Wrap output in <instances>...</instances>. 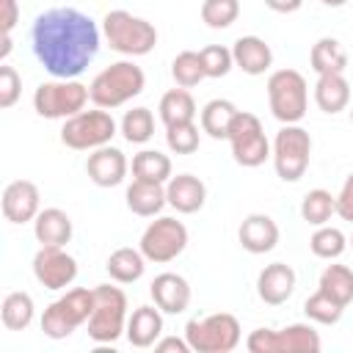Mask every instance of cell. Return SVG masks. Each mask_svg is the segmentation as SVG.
<instances>
[{
    "instance_id": "obj_1",
    "label": "cell",
    "mask_w": 353,
    "mask_h": 353,
    "mask_svg": "<svg viewBox=\"0 0 353 353\" xmlns=\"http://www.w3.org/2000/svg\"><path fill=\"white\" fill-rule=\"evenodd\" d=\"M99 28L80 8L58 6L36 17L30 28V47L47 74L74 80L88 69L99 52Z\"/></svg>"
},
{
    "instance_id": "obj_2",
    "label": "cell",
    "mask_w": 353,
    "mask_h": 353,
    "mask_svg": "<svg viewBox=\"0 0 353 353\" xmlns=\"http://www.w3.org/2000/svg\"><path fill=\"white\" fill-rule=\"evenodd\" d=\"M146 85V74L138 63L132 61H116L110 66H105L88 85V94H91V102L94 108H105V110H113V108H121L127 105L130 99H135Z\"/></svg>"
},
{
    "instance_id": "obj_3",
    "label": "cell",
    "mask_w": 353,
    "mask_h": 353,
    "mask_svg": "<svg viewBox=\"0 0 353 353\" xmlns=\"http://www.w3.org/2000/svg\"><path fill=\"white\" fill-rule=\"evenodd\" d=\"M102 36L110 44V50L127 55V58H138V55H149L157 44V28L143 19L135 17L124 8H113L105 14L102 19Z\"/></svg>"
},
{
    "instance_id": "obj_4",
    "label": "cell",
    "mask_w": 353,
    "mask_h": 353,
    "mask_svg": "<svg viewBox=\"0 0 353 353\" xmlns=\"http://www.w3.org/2000/svg\"><path fill=\"white\" fill-rule=\"evenodd\" d=\"M127 295L119 287H94V312L88 317V339L97 345H110L127 331Z\"/></svg>"
},
{
    "instance_id": "obj_5",
    "label": "cell",
    "mask_w": 353,
    "mask_h": 353,
    "mask_svg": "<svg viewBox=\"0 0 353 353\" xmlns=\"http://www.w3.org/2000/svg\"><path fill=\"white\" fill-rule=\"evenodd\" d=\"M240 323L229 312L193 317L185 325V339L193 353H232L240 345Z\"/></svg>"
},
{
    "instance_id": "obj_6",
    "label": "cell",
    "mask_w": 353,
    "mask_h": 353,
    "mask_svg": "<svg viewBox=\"0 0 353 353\" xmlns=\"http://www.w3.org/2000/svg\"><path fill=\"white\" fill-rule=\"evenodd\" d=\"M94 312V290L74 287L66 290L58 301H52L41 314V331L50 339H66L74 328L85 325Z\"/></svg>"
},
{
    "instance_id": "obj_7",
    "label": "cell",
    "mask_w": 353,
    "mask_h": 353,
    "mask_svg": "<svg viewBox=\"0 0 353 353\" xmlns=\"http://www.w3.org/2000/svg\"><path fill=\"white\" fill-rule=\"evenodd\" d=\"M268 105L281 124H298L309 108V85L298 69H276L268 77Z\"/></svg>"
},
{
    "instance_id": "obj_8",
    "label": "cell",
    "mask_w": 353,
    "mask_h": 353,
    "mask_svg": "<svg viewBox=\"0 0 353 353\" xmlns=\"http://www.w3.org/2000/svg\"><path fill=\"white\" fill-rule=\"evenodd\" d=\"M88 99H91L88 85H83L77 77L74 80L52 77V80L36 85V91H33V110L41 119H69V116L85 110Z\"/></svg>"
},
{
    "instance_id": "obj_9",
    "label": "cell",
    "mask_w": 353,
    "mask_h": 353,
    "mask_svg": "<svg viewBox=\"0 0 353 353\" xmlns=\"http://www.w3.org/2000/svg\"><path fill=\"white\" fill-rule=\"evenodd\" d=\"M113 135H116V121L105 108L80 110L63 119V127H61V143L77 152H94L99 146H108Z\"/></svg>"
},
{
    "instance_id": "obj_10",
    "label": "cell",
    "mask_w": 353,
    "mask_h": 353,
    "mask_svg": "<svg viewBox=\"0 0 353 353\" xmlns=\"http://www.w3.org/2000/svg\"><path fill=\"white\" fill-rule=\"evenodd\" d=\"M273 168L281 182H298L312 160V135L301 124H281L273 138Z\"/></svg>"
},
{
    "instance_id": "obj_11",
    "label": "cell",
    "mask_w": 353,
    "mask_h": 353,
    "mask_svg": "<svg viewBox=\"0 0 353 353\" xmlns=\"http://www.w3.org/2000/svg\"><path fill=\"white\" fill-rule=\"evenodd\" d=\"M245 347L251 353H317L323 347V339L312 323H292L281 331L273 328L251 331Z\"/></svg>"
},
{
    "instance_id": "obj_12",
    "label": "cell",
    "mask_w": 353,
    "mask_h": 353,
    "mask_svg": "<svg viewBox=\"0 0 353 353\" xmlns=\"http://www.w3.org/2000/svg\"><path fill=\"white\" fill-rule=\"evenodd\" d=\"M226 141L232 143L234 163L243 165V168H256V165H262L273 154V146H270V141L265 135L262 121L254 113H248V110H240L234 116Z\"/></svg>"
},
{
    "instance_id": "obj_13",
    "label": "cell",
    "mask_w": 353,
    "mask_h": 353,
    "mask_svg": "<svg viewBox=\"0 0 353 353\" xmlns=\"http://www.w3.org/2000/svg\"><path fill=\"white\" fill-rule=\"evenodd\" d=\"M138 248L143 251V256L149 262H157V265H165L171 259H176L185 248H188V226L171 215H163L157 221H152L143 234H141V243Z\"/></svg>"
},
{
    "instance_id": "obj_14",
    "label": "cell",
    "mask_w": 353,
    "mask_h": 353,
    "mask_svg": "<svg viewBox=\"0 0 353 353\" xmlns=\"http://www.w3.org/2000/svg\"><path fill=\"white\" fill-rule=\"evenodd\" d=\"M33 276L44 290H66L77 279V259L63 245H41L33 256Z\"/></svg>"
},
{
    "instance_id": "obj_15",
    "label": "cell",
    "mask_w": 353,
    "mask_h": 353,
    "mask_svg": "<svg viewBox=\"0 0 353 353\" xmlns=\"http://www.w3.org/2000/svg\"><path fill=\"white\" fill-rule=\"evenodd\" d=\"M0 207L8 223H28L41 212V193L30 179H14L3 188Z\"/></svg>"
},
{
    "instance_id": "obj_16",
    "label": "cell",
    "mask_w": 353,
    "mask_h": 353,
    "mask_svg": "<svg viewBox=\"0 0 353 353\" xmlns=\"http://www.w3.org/2000/svg\"><path fill=\"white\" fill-rule=\"evenodd\" d=\"M127 171H130V163H127L124 152L110 146V143L94 149L88 154V160H85V174H88V179L97 188H116V185H121Z\"/></svg>"
},
{
    "instance_id": "obj_17",
    "label": "cell",
    "mask_w": 353,
    "mask_h": 353,
    "mask_svg": "<svg viewBox=\"0 0 353 353\" xmlns=\"http://www.w3.org/2000/svg\"><path fill=\"white\" fill-rule=\"evenodd\" d=\"M295 292V270L287 262H270L256 276V295L268 306H281Z\"/></svg>"
},
{
    "instance_id": "obj_18",
    "label": "cell",
    "mask_w": 353,
    "mask_h": 353,
    "mask_svg": "<svg viewBox=\"0 0 353 353\" xmlns=\"http://www.w3.org/2000/svg\"><path fill=\"white\" fill-rule=\"evenodd\" d=\"M152 301L163 314H182L190 306V284L179 273H160L149 284Z\"/></svg>"
},
{
    "instance_id": "obj_19",
    "label": "cell",
    "mask_w": 353,
    "mask_h": 353,
    "mask_svg": "<svg viewBox=\"0 0 353 353\" xmlns=\"http://www.w3.org/2000/svg\"><path fill=\"white\" fill-rule=\"evenodd\" d=\"M237 240L248 254H268L279 243V223L265 212H251L243 218Z\"/></svg>"
},
{
    "instance_id": "obj_20",
    "label": "cell",
    "mask_w": 353,
    "mask_h": 353,
    "mask_svg": "<svg viewBox=\"0 0 353 353\" xmlns=\"http://www.w3.org/2000/svg\"><path fill=\"white\" fill-rule=\"evenodd\" d=\"M165 199L176 212L193 215L207 201V185L193 174H176L165 182Z\"/></svg>"
},
{
    "instance_id": "obj_21",
    "label": "cell",
    "mask_w": 353,
    "mask_h": 353,
    "mask_svg": "<svg viewBox=\"0 0 353 353\" xmlns=\"http://www.w3.org/2000/svg\"><path fill=\"white\" fill-rule=\"evenodd\" d=\"M232 58H234V66L251 77L256 74H265L270 66H273V50L265 39L259 36H240L234 44H232Z\"/></svg>"
},
{
    "instance_id": "obj_22",
    "label": "cell",
    "mask_w": 353,
    "mask_h": 353,
    "mask_svg": "<svg viewBox=\"0 0 353 353\" xmlns=\"http://www.w3.org/2000/svg\"><path fill=\"white\" fill-rule=\"evenodd\" d=\"M127 342L132 347H152L163 336V312L157 306H138L127 317Z\"/></svg>"
},
{
    "instance_id": "obj_23",
    "label": "cell",
    "mask_w": 353,
    "mask_h": 353,
    "mask_svg": "<svg viewBox=\"0 0 353 353\" xmlns=\"http://www.w3.org/2000/svg\"><path fill=\"white\" fill-rule=\"evenodd\" d=\"M314 102L323 113L334 116L350 105V83L345 80V72H328L317 74L314 83Z\"/></svg>"
},
{
    "instance_id": "obj_24",
    "label": "cell",
    "mask_w": 353,
    "mask_h": 353,
    "mask_svg": "<svg viewBox=\"0 0 353 353\" xmlns=\"http://www.w3.org/2000/svg\"><path fill=\"white\" fill-rule=\"evenodd\" d=\"M124 201H127V210L141 215V218H154L165 204V185H157V182H143V179H132L127 185V193H124Z\"/></svg>"
},
{
    "instance_id": "obj_25",
    "label": "cell",
    "mask_w": 353,
    "mask_h": 353,
    "mask_svg": "<svg viewBox=\"0 0 353 353\" xmlns=\"http://www.w3.org/2000/svg\"><path fill=\"white\" fill-rule=\"evenodd\" d=\"M72 218L61 207H44L33 221V234L41 245H66L72 240Z\"/></svg>"
},
{
    "instance_id": "obj_26",
    "label": "cell",
    "mask_w": 353,
    "mask_h": 353,
    "mask_svg": "<svg viewBox=\"0 0 353 353\" xmlns=\"http://www.w3.org/2000/svg\"><path fill=\"white\" fill-rule=\"evenodd\" d=\"M146 262H149V259L143 256L141 248L124 245V248H116V251L108 256L105 268H108V276H110L113 281H119V284H132V281H138V279L143 276Z\"/></svg>"
},
{
    "instance_id": "obj_27",
    "label": "cell",
    "mask_w": 353,
    "mask_h": 353,
    "mask_svg": "<svg viewBox=\"0 0 353 353\" xmlns=\"http://www.w3.org/2000/svg\"><path fill=\"white\" fill-rule=\"evenodd\" d=\"M237 113L240 110H237L234 102H229V99H210L201 108V132H207L215 141H226Z\"/></svg>"
},
{
    "instance_id": "obj_28",
    "label": "cell",
    "mask_w": 353,
    "mask_h": 353,
    "mask_svg": "<svg viewBox=\"0 0 353 353\" xmlns=\"http://www.w3.org/2000/svg\"><path fill=\"white\" fill-rule=\"evenodd\" d=\"M309 63L317 74H328V72H345L347 69V52L339 44V39L334 36H323L312 44L309 52Z\"/></svg>"
},
{
    "instance_id": "obj_29",
    "label": "cell",
    "mask_w": 353,
    "mask_h": 353,
    "mask_svg": "<svg viewBox=\"0 0 353 353\" xmlns=\"http://www.w3.org/2000/svg\"><path fill=\"white\" fill-rule=\"evenodd\" d=\"M160 121L165 124V127H171V124H182V121H193L196 119V99H193V94L188 91V88H171V91H165L163 97H160Z\"/></svg>"
},
{
    "instance_id": "obj_30",
    "label": "cell",
    "mask_w": 353,
    "mask_h": 353,
    "mask_svg": "<svg viewBox=\"0 0 353 353\" xmlns=\"http://www.w3.org/2000/svg\"><path fill=\"white\" fill-rule=\"evenodd\" d=\"M171 157L157 152V149H141L132 157V179H143V182H157L165 185L171 179Z\"/></svg>"
},
{
    "instance_id": "obj_31",
    "label": "cell",
    "mask_w": 353,
    "mask_h": 353,
    "mask_svg": "<svg viewBox=\"0 0 353 353\" xmlns=\"http://www.w3.org/2000/svg\"><path fill=\"white\" fill-rule=\"evenodd\" d=\"M33 314H36V303H33V298L28 292L17 290V292H8L3 298L0 317H3V325L8 331H25L33 323Z\"/></svg>"
},
{
    "instance_id": "obj_32",
    "label": "cell",
    "mask_w": 353,
    "mask_h": 353,
    "mask_svg": "<svg viewBox=\"0 0 353 353\" xmlns=\"http://www.w3.org/2000/svg\"><path fill=\"white\" fill-rule=\"evenodd\" d=\"M317 290L334 298L336 303L347 306L353 301V270L347 265H325V270L320 273Z\"/></svg>"
},
{
    "instance_id": "obj_33",
    "label": "cell",
    "mask_w": 353,
    "mask_h": 353,
    "mask_svg": "<svg viewBox=\"0 0 353 353\" xmlns=\"http://www.w3.org/2000/svg\"><path fill=\"white\" fill-rule=\"evenodd\" d=\"M331 215H336V196H331L328 190L314 188L301 199V218L309 226H325Z\"/></svg>"
},
{
    "instance_id": "obj_34",
    "label": "cell",
    "mask_w": 353,
    "mask_h": 353,
    "mask_svg": "<svg viewBox=\"0 0 353 353\" xmlns=\"http://www.w3.org/2000/svg\"><path fill=\"white\" fill-rule=\"evenodd\" d=\"M309 248L317 259H339L347 248V237H345L342 229L325 223V226L314 229V234L309 237Z\"/></svg>"
},
{
    "instance_id": "obj_35",
    "label": "cell",
    "mask_w": 353,
    "mask_h": 353,
    "mask_svg": "<svg viewBox=\"0 0 353 353\" xmlns=\"http://www.w3.org/2000/svg\"><path fill=\"white\" fill-rule=\"evenodd\" d=\"M121 135L127 143H146L154 135V116L149 108H132L121 119Z\"/></svg>"
},
{
    "instance_id": "obj_36",
    "label": "cell",
    "mask_w": 353,
    "mask_h": 353,
    "mask_svg": "<svg viewBox=\"0 0 353 353\" xmlns=\"http://www.w3.org/2000/svg\"><path fill=\"white\" fill-rule=\"evenodd\" d=\"M171 77L176 85L182 88H193L199 85L207 74H204V66H201V55L193 52V50H182L174 61H171Z\"/></svg>"
},
{
    "instance_id": "obj_37",
    "label": "cell",
    "mask_w": 353,
    "mask_h": 353,
    "mask_svg": "<svg viewBox=\"0 0 353 353\" xmlns=\"http://www.w3.org/2000/svg\"><path fill=\"white\" fill-rule=\"evenodd\" d=\"M342 312H345V306L336 303L334 298H328L320 290L314 295H309L306 303H303V314L312 323H317V325H334V323H339L342 320Z\"/></svg>"
},
{
    "instance_id": "obj_38",
    "label": "cell",
    "mask_w": 353,
    "mask_h": 353,
    "mask_svg": "<svg viewBox=\"0 0 353 353\" xmlns=\"http://www.w3.org/2000/svg\"><path fill=\"white\" fill-rule=\"evenodd\" d=\"M240 17V0H204L201 3V22L212 30L229 28Z\"/></svg>"
},
{
    "instance_id": "obj_39",
    "label": "cell",
    "mask_w": 353,
    "mask_h": 353,
    "mask_svg": "<svg viewBox=\"0 0 353 353\" xmlns=\"http://www.w3.org/2000/svg\"><path fill=\"white\" fill-rule=\"evenodd\" d=\"M165 143L174 154H193L201 143V132H199L196 121L171 124V127H165Z\"/></svg>"
},
{
    "instance_id": "obj_40",
    "label": "cell",
    "mask_w": 353,
    "mask_h": 353,
    "mask_svg": "<svg viewBox=\"0 0 353 353\" xmlns=\"http://www.w3.org/2000/svg\"><path fill=\"white\" fill-rule=\"evenodd\" d=\"M199 55H201V66H204L207 77H226L234 66L232 47H223V44H210V47L199 50Z\"/></svg>"
},
{
    "instance_id": "obj_41",
    "label": "cell",
    "mask_w": 353,
    "mask_h": 353,
    "mask_svg": "<svg viewBox=\"0 0 353 353\" xmlns=\"http://www.w3.org/2000/svg\"><path fill=\"white\" fill-rule=\"evenodd\" d=\"M19 94H22V77H19V72L14 66L3 63L0 66V108L3 110L14 108L17 99H19Z\"/></svg>"
},
{
    "instance_id": "obj_42",
    "label": "cell",
    "mask_w": 353,
    "mask_h": 353,
    "mask_svg": "<svg viewBox=\"0 0 353 353\" xmlns=\"http://www.w3.org/2000/svg\"><path fill=\"white\" fill-rule=\"evenodd\" d=\"M336 215L342 221L353 223V174H347V179L342 182V188L336 193Z\"/></svg>"
},
{
    "instance_id": "obj_43",
    "label": "cell",
    "mask_w": 353,
    "mask_h": 353,
    "mask_svg": "<svg viewBox=\"0 0 353 353\" xmlns=\"http://www.w3.org/2000/svg\"><path fill=\"white\" fill-rule=\"evenodd\" d=\"M3 14H0V33H11L14 25L19 22V6L17 0H0Z\"/></svg>"
},
{
    "instance_id": "obj_44",
    "label": "cell",
    "mask_w": 353,
    "mask_h": 353,
    "mask_svg": "<svg viewBox=\"0 0 353 353\" xmlns=\"http://www.w3.org/2000/svg\"><path fill=\"white\" fill-rule=\"evenodd\" d=\"M154 350H160V353H190V345H188V339H179V336H160L157 342H154Z\"/></svg>"
},
{
    "instance_id": "obj_45",
    "label": "cell",
    "mask_w": 353,
    "mask_h": 353,
    "mask_svg": "<svg viewBox=\"0 0 353 353\" xmlns=\"http://www.w3.org/2000/svg\"><path fill=\"white\" fill-rule=\"evenodd\" d=\"M265 6L270 11H276V14H292V11H298L303 6V0H265Z\"/></svg>"
},
{
    "instance_id": "obj_46",
    "label": "cell",
    "mask_w": 353,
    "mask_h": 353,
    "mask_svg": "<svg viewBox=\"0 0 353 353\" xmlns=\"http://www.w3.org/2000/svg\"><path fill=\"white\" fill-rule=\"evenodd\" d=\"M11 52V33H3V41H0V61H6Z\"/></svg>"
},
{
    "instance_id": "obj_47",
    "label": "cell",
    "mask_w": 353,
    "mask_h": 353,
    "mask_svg": "<svg viewBox=\"0 0 353 353\" xmlns=\"http://www.w3.org/2000/svg\"><path fill=\"white\" fill-rule=\"evenodd\" d=\"M320 3H323V6H331V8H342L347 0H320Z\"/></svg>"
},
{
    "instance_id": "obj_48",
    "label": "cell",
    "mask_w": 353,
    "mask_h": 353,
    "mask_svg": "<svg viewBox=\"0 0 353 353\" xmlns=\"http://www.w3.org/2000/svg\"><path fill=\"white\" fill-rule=\"evenodd\" d=\"M347 245H350V248H353V234H350V240H347Z\"/></svg>"
},
{
    "instance_id": "obj_49",
    "label": "cell",
    "mask_w": 353,
    "mask_h": 353,
    "mask_svg": "<svg viewBox=\"0 0 353 353\" xmlns=\"http://www.w3.org/2000/svg\"><path fill=\"white\" fill-rule=\"evenodd\" d=\"M350 121H353V110H350Z\"/></svg>"
}]
</instances>
